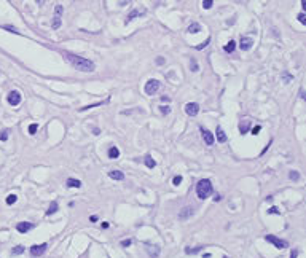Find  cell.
Returning a JSON list of instances; mask_svg holds the SVG:
<instances>
[{"mask_svg": "<svg viewBox=\"0 0 306 258\" xmlns=\"http://www.w3.org/2000/svg\"><path fill=\"white\" fill-rule=\"evenodd\" d=\"M217 142H220V143H225L226 142V134L223 132V129H222L220 126H217Z\"/></svg>", "mask_w": 306, "mask_h": 258, "instance_id": "16", "label": "cell"}, {"mask_svg": "<svg viewBox=\"0 0 306 258\" xmlns=\"http://www.w3.org/2000/svg\"><path fill=\"white\" fill-rule=\"evenodd\" d=\"M223 258H228V256H223Z\"/></svg>", "mask_w": 306, "mask_h": 258, "instance_id": "48", "label": "cell"}, {"mask_svg": "<svg viewBox=\"0 0 306 258\" xmlns=\"http://www.w3.org/2000/svg\"><path fill=\"white\" fill-rule=\"evenodd\" d=\"M300 97H301V99H304V93H303V89H300Z\"/></svg>", "mask_w": 306, "mask_h": 258, "instance_id": "47", "label": "cell"}, {"mask_svg": "<svg viewBox=\"0 0 306 258\" xmlns=\"http://www.w3.org/2000/svg\"><path fill=\"white\" fill-rule=\"evenodd\" d=\"M23 252H24V247H23V246H16L15 249L11 250V255H13V256H16V255H21Z\"/></svg>", "mask_w": 306, "mask_h": 258, "instance_id": "27", "label": "cell"}, {"mask_svg": "<svg viewBox=\"0 0 306 258\" xmlns=\"http://www.w3.org/2000/svg\"><path fill=\"white\" fill-rule=\"evenodd\" d=\"M6 139H8V131H2V132H0V140L5 142Z\"/></svg>", "mask_w": 306, "mask_h": 258, "instance_id": "35", "label": "cell"}, {"mask_svg": "<svg viewBox=\"0 0 306 258\" xmlns=\"http://www.w3.org/2000/svg\"><path fill=\"white\" fill-rule=\"evenodd\" d=\"M109 177L113 178V180H124V174L121 171H109Z\"/></svg>", "mask_w": 306, "mask_h": 258, "instance_id": "14", "label": "cell"}, {"mask_svg": "<svg viewBox=\"0 0 306 258\" xmlns=\"http://www.w3.org/2000/svg\"><path fill=\"white\" fill-rule=\"evenodd\" d=\"M131 242H133L131 239H123V241H121V246H123V247H129Z\"/></svg>", "mask_w": 306, "mask_h": 258, "instance_id": "39", "label": "cell"}, {"mask_svg": "<svg viewBox=\"0 0 306 258\" xmlns=\"http://www.w3.org/2000/svg\"><path fill=\"white\" fill-rule=\"evenodd\" d=\"M199 30H201V24H198V23H191L188 26V32L190 34H198Z\"/></svg>", "mask_w": 306, "mask_h": 258, "instance_id": "23", "label": "cell"}, {"mask_svg": "<svg viewBox=\"0 0 306 258\" xmlns=\"http://www.w3.org/2000/svg\"><path fill=\"white\" fill-rule=\"evenodd\" d=\"M289 177H290V180H294V182H298V180H300V172L298 171H290Z\"/></svg>", "mask_w": 306, "mask_h": 258, "instance_id": "26", "label": "cell"}, {"mask_svg": "<svg viewBox=\"0 0 306 258\" xmlns=\"http://www.w3.org/2000/svg\"><path fill=\"white\" fill-rule=\"evenodd\" d=\"M159 89V81L158 80H155V78H151V80H148L147 83H145V88H144V91H145V94H148V96H153L156 91Z\"/></svg>", "mask_w": 306, "mask_h": 258, "instance_id": "4", "label": "cell"}, {"mask_svg": "<svg viewBox=\"0 0 306 258\" xmlns=\"http://www.w3.org/2000/svg\"><path fill=\"white\" fill-rule=\"evenodd\" d=\"M185 113L188 116H196L199 113V104L196 102H188L185 105Z\"/></svg>", "mask_w": 306, "mask_h": 258, "instance_id": "7", "label": "cell"}, {"mask_svg": "<svg viewBox=\"0 0 306 258\" xmlns=\"http://www.w3.org/2000/svg\"><path fill=\"white\" fill-rule=\"evenodd\" d=\"M64 58L70 62V65L73 69H76V70H80V72H94V69H96L93 61H89L86 58H81V56H76L73 53L64 51Z\"/></svg>", "mask_w": 306, "mask_h": 258, "instance_id": "1", "label": "cell"}, {"mask_svg": "<svg viewBox=\"0 0 306 258\" xmlns=\"http://www.w3.org/2000/svg\"><path fill=\"white\" fill-rule=\"evenodd\" d=\"M209 41H211V37H209V38H207V40L204 41V43H203V45H199V46H196V48H198V50H203V48H204V46H207V45H209Z\"/></svg>", "mask_w": 306, "mask_h": 258, "instance_id": "41", "label": "cell"}, {"mask_svg": "<svg viewBox=\"0 0 306 258\" xmlns=\"http://www.w3.org/2000/svg\"><path fill=\"white\" fill-rule=\"evenodd\" d=\"M66 185H67L69 188H80V186H81V182H80L78 178H67Z\"/></svg>", "mask_w": 306, "mask_h": 258, "instance_id": "19", "label": "cell"}, {"mask_svg": "<svg viewBox=\"0 0 306 258\" xmlns=\"http://www.w3.org/2000/svg\"><path fill=\"white\" fill-rule=\"evenodd\" d=\"M234 48H236V41H233V40H230L228 43L223 46V50L226 51V53H233L234 51Z\"/></svg>", "mask_w": 306, "mask_h": 258, "instance_id": "24", "label": "cell"}, {"mask_svg": "<svg viewBox=\"0 0 306 258\" xmlns=\"http://www.w3.org/2000/svg\"><path fill=\"white\" fill-rule=\"evenodd\" d=\"M147 252H148L150 256L156 258V256L159 255V247H158V246H147Z\"/></svg>", "mask_w": 306, "mask_h": 258, "instance_id": "17", "label": "cell"}, {"mask_svg": "<svg viewBox=\"0 0 306 258\" xmlns=\"http://www.w3.org/2000/svg\"><path fill=\"white\" fill-rule=\"evenodd\" d=\"M193 214H194L193 207H191V206H185L182 210L179 212V220H188Z\"/></svg>", "mask_w": 306, "mask_h": 258, "instance_id": "10", "label": "cell"}, {"mask_svg": "<svg viewBox=\"0 0 306 258\" xmlns=\"http://www.w3.org/2000/svg\"><path fill=\"white\" fill-rule=\"evenodd\" d=\"M297 256H298V250H297V249H294V250L290 252V258H297Z\"/></svg>", "mask_w": 306, "mask_h": 258, "instance_id": "42", "label": "cell"}, {"mask_svg": "<svg viewBox=\"0 0 306 258\" xmlns=\"http://www.w3.org/2000/svg\"><path fill=\"white\" fill-rule=\"evenodd\" d=\"M268 214H281V210H279V209H277V207H269L268 209Z\"/></svg>", "mask_w": 306, "mask_h": 258, "instance_id": "37", "label": "cell"}, {"mask_svg": "<svg viewBox=\"0 0 306 258\" xmlns=\"http://www.w3.org/2000/svg\"><path fill=\"white\" fill-rule=\"evenodd\" d=\"M159 111H161L163 115H169V113H171V107H168V105H159Z\"/></svg>", "mask_w": 306, "mask_h": 258, "instance_id": "30", "label": "cell"}, {"mask_svg": "<svg viewBox=\"0 0 306 258\" xmlns=\"http://www.w3.org/2000/svg\"><path fill=\"white\" fill-rule=\"evenodd\" d=\"M3 29H6L8 32H15V34L18 32V30H16V27H13V26H3Z\"/></svg>", "mask_w": 306, "mask_h": 258, "instance_id": "40", "label": "cell"}, {"mask_svg": "<svg viewBox=\"0 0 306 258\" xmlns=\"http://www.w3.org/2000/svg\"><path fill=\"white\" fill-rule=\"evenodd\" d=\"M254 46V40L250 37H241V43H239V48L242 51H249L250 48Z\"/></svg>", "mask_w": 306, "mask_h": 258, "instance_id": "11", "label": "cell"}, {"mask_svg": "<svg viewBox=\"0 0 306 258\" xmlns=\"http://www.w3.org/2000/svg\"><path fill=\"white\" fill-rule=\"evenodd\" d=\"M32 228H34V225H32V223H29V221H19L18 225H16V229H18L19 233H23V234H26Z\"/></svg>", "mask_w": 306, "mask_h": 258, "instance_id": "12", "label": "cell"}, {"mask_svg": "<svg viewBox=\"0 0 306 258\" xmlns=\"http://www.w3.org/2000/svg\"><path fill=\"white\" fill-rule=\"evenodd\" d=\"M93 134H94V136H99V134H101V131L97 129V128H94V129H93Z\"/></svg>", "mask_w": 306, "mask_h": 258, "instance_id": "43", "label": "cell"}, {"mask_svg": "<svg viewBox=\"0 0 306 258\" xmlns=\"http://www.w3.org/2000/svg\"><path fill=\"white\" fill-rule=\"evenodd\" d=\"M249 128H250V120H247V118H246V120H242V121L239 123V132H241L242 136L249 132Z\"/></svg>", "mask_w": 306, "mask_h": 258, "instance_id": "13", "label": "cell"}, {"mask_svg": "<svg viewBox=\"0 0 306 258\" xmlns=\"http://www.w3.org/2000/svg\"><path fill=\"white\" fill-rule=\"evenodd\" d=\"M62 5H56L54 8V16H53V21H51V27L53 29H59L61 24H62Z\"/></svg>", "mask_w": 306, "mask_h": 258, "instance_id": "3", "label": "cell"}, {"mask_svg": "<svg viewBox=\"0 0 306 258\" xmlns=\"http://www.w3.org/2000/svg\"><path fill=\"white\" fill-rule=\"evenodd\" d=\"M16 201H18V196H16V194H8V196H6V199H5V203L8 204V206H11V204H15Z\"/></svg>", "mask_w": 306, "mask_h": 258, "instance_id": "25", "label": "cell"}, {"mask_svg": "<svg viewBox=\"0 0 306 258\" xmlns=\"http://www.w3.org/2000/svg\"><path fill=\"white\" fill-rule=\"evenodd\" d=\"M37 129H38V124H37V123H32L30 126H29V134L34 136V134L37 132Z\"/></svg>", "mask_w": 306, "mask_h": 258, "instance_id": "29", "label": "cell"}, {"mask_svg": "<svg viewBox=\"0 0 306 258\" xmlns=\"http://www.w3.org/2000/svg\"><path fill=\"white\" fill-rule=\"evenodd\" d=\"M265 241H266V242H271L276 249H286V247L289 246L286 241H282V239H279V238H276V236H273V234L265 236Z\"/></svg>", "mask_w": 306, "mask_h": 258, "instance_id": "5", "label": "cell"}, {"mask_svg": "<svg viewBox=\"0 0 306 258\" xmlns=\"http://www.w3.org/2000/svg\"><path fill=\"white\" fill-rule=\"evenodd\" d=\"M190 67H191V72H198L199 70V65H198L196 59H191L190 61Z\"/></svg>", "mask_w": 306, "mask_h": 258, "instance_id": "28", "label": "cell"}, {"mask_svg": "<svg viewBox=\"0 0 306 258\" xmlns=\"http://www.w3.org/2000/svg\"><path fill=\"white\" fill-rule=\"evenodd\" d=\"M89 220L94 223V221H97V217H96V215H91V217H89Z\"/></svg>", "mask_w": 306, "mask_h": 258, "instance_id": "45", "label": "cell"}, {"mask_svg": "<svg viewBox=\"0 0 306 258\" xmlns=\"http://www.w3.org/2000/svg\"><path fill=\"white\" fill-rule=\"evenodd\" d=\"M141 15H144V11H139V10H133V11H131L129 15H128V18L124 19V24H129V23H131V21H133L134 18L141 16Z\"/></svg>", "mask_w": 306, "mask_h": 258, "instance_id": "15", "label": "cell"}, {"mask_svg": "<svg viewBox=\"0 0 306 258\" xmlns=\"http://www.w3.org/2000/svg\"><path fill=\"white\" fill-rule=\"evenodd\" d=\"M282 78H284V83H289L294 76H292L290 73H287V72H282Z\"/></svg>", "mask_w": 306, "mask_h": 258, "instance_id": "34", "label": "cell"}, {"mask_svg": "<svg viewBox=\"0 0 306 258\" xmlns=\"http://www.w3.org/2000/svg\"><path fill=\"white\" fill-rule=\"evenodd\" d=\"M201 134H203V140L206 142V145H214V142H215V137H214V134L211 131H207V129H204V128H201Z\"/></svg>", "mask_w": 306, "mask_h": 258, "instance_id": "9", "label": "cell"}, {"mask_svg": "<svg viewBox=\"0 0 306 258\" xmlns=\"http://www.w3.org/2000/svg\"><path fill=\"white\" fill-rule=\"evenodd\" d=\"M199 250H203V247H194V249H188V247H187L185 249V253H188V255L190 253H198Z\"/></svg>", "mask_w": 306, "mask_h": 258, "instance_id": "31", "label": "cell"}, {"mask_svg": "<svg viewBox=\"0 0 306 258\" xmlns=\"http://www.w3.org/2000/svg\"><path fill=\"white\" fill-rule=\"evenodd\" d=\"M182 180H183V178H182V175H176V177L172 178V183L176 185V186H179L180 183H182Z\"/></svg>", "mask_w": 306, "mask_h": 258, "instance_id": "33", "label": "cell"}, {"mask_svg": "<svg viewBox=\"0 0 306 258\" xmlns=\"http://www.w3.org/2000/svg\"><path fill=\"white\" fill-rule=\"evenodd\" d=\"M144 161H145V166H147L148 169H153V167L156 166V161H155V159H153L150 155H147V156H145V159H144Z\"/></svg>", "mask_w": 306, "mask_h": 258, "instance_id": "22", "label": "cell"}, {"mask_svg": "<svg viewBox=\"0 0 306 258\" xmlns=\"http://www.w3.org/2000/svg\"><path fill=\"white\" fill-rule=\"evenodd\" d=\"M260 131H262V126H255V128H252V131H250V134H252V136H257Z\"/></svg>", "mask_w": 306, "mask_h": 258, "instance_id": "36", "label": "cell"}, {"mask_svg": "<svg viewBox=\"0 0 306 258\" xmlns=\"http://www.w3.org/2000/svg\"><path fill=\"white\" fill-rule=\"evenodd\" d=\"M8 104L13 107H16L21 104V93L19 91H11L8 93Z\"/></svg>", "mask_w": 306, "mask_h": 258, "instance_id": "8", "label": "cell"}, {"mask_svg": "<svg viewBox=\"0 0 306 258\" xmlns=\"http://www.w3.org/2000/svg\"><path fill=\"white\" fill-rule=\"evenodd\" d=\"M196 194L199 199H207L212 194V183L209 178H203L199 180L196 185Z\"/></svg>", "mask_w": 306, "mask_h": 258, "instance_id": "2", "label": "cell"}, {"mask_svg": "<svg viewBox=\"0 0 306 258\" xmlns=\"http://www.w3.org/2000/svg\"><path fill=\"white\" fill-rule=\"evenodd\" d=\"M107 155H109L110 159H116V158H120V150H118L116 147H110Z\"/></svg>", "mask_w": 306, "mask_h": 258, "instance_id": "20", "label": "cell"}, {"mask_svg": "<svg viewBox=\"0 0 306 258\" xmlns=\"http://www.w3.org/2000/svg\"><path fill=\"white\" fill-rule=\"evenodd\" d=\"M222 199V196H220V194H217V196H214V201H215V203H217V201H220Z\"/></svg>", "mask_w": 306, "mask_h": 258, "instance_id": "46", "label": "cell"}, {"mask_svg": "<svg viewBox=\"0 0 306 258\" xmlns=\"http://www.w3.org/2000/svg\"><path fill=\"white\" fill-rule=\"evenodd\" d=\"M212 5H214L212 0H204V2H203V8L204 10H209V8H212Z\"/></svg>", "mask_w": 306, "mask_h": 258, "instance_id": "32", "label": "cell"}, {"mask_svg": "<svg viewBox=\"0 0 306 258\" xmlns=\"http://www.w3.org/2000/svg\"><path fill=\"white\" fill-rule=\"evenodd\" d=\"M107 102H109V99H105V101H101V102H96V104H89V105H85V107H81V108H80V111H86V110L96 108V107L102 105V104H107Z\"/></svg>", "mask_w": 306, "mask_h": 258, "instance_id": "18", "label": "cell"}, {"mask_svg": "<svg viewBox=\"0 0 306 258\" xmlns=\"http://www.w3.org/2000/svg\"><path fill=\"white\" fill-rule=\"evenodd\" d=\"M297 18H298V21H300L301 24H306V18H304V13H300V15H298Z\"/></svg>", "mask_w": 306, "mask_h": 258, "instance_id": "38", "label": "cell"}, {"mask_svg": "<svg viewBox=\"0 0 306 258\" xmlns=\"http://www.w3.org/2000/svg\"><path fill=\"white\" fill-rule=\"evenodd\" d=\"M46 247H48L46 242H43V244H35V246L30 247V255H32V256H40V255H43L45 250H46Z\"/></svg>", "mask_w": 306, "mask_h": 258, "instance_id": "6", "label": "cell"}, {"mask_svg": "<svg viewBox=\"0 0 306 258\" xmlns=\"http://www.w3.org/2000/svg\"><path fill=\"white\" fill-rule=\"evenodd\" d=\"M58 209H59L58 201H53V203L50 204V209L46 210V215H53V214H56V212H58Z\"/></svg>", "mask_w": 306, "mask_h": 258, "instance_id": "21", "label": "cell"}, {"mask_svg": "<svg viewBox=\"0 0 306 258\" xmlns=\"http://www.w3.org/2000/svg\"><path fill=\"white\" fill-rule=\"evenodd\" d=\"M156 62H158V64H163V62H164V58H156Z\"/></svg>", "mask_w": 306, "mask_h": 258, "instance_id": "44", "label": "cell"}]
</instances>
